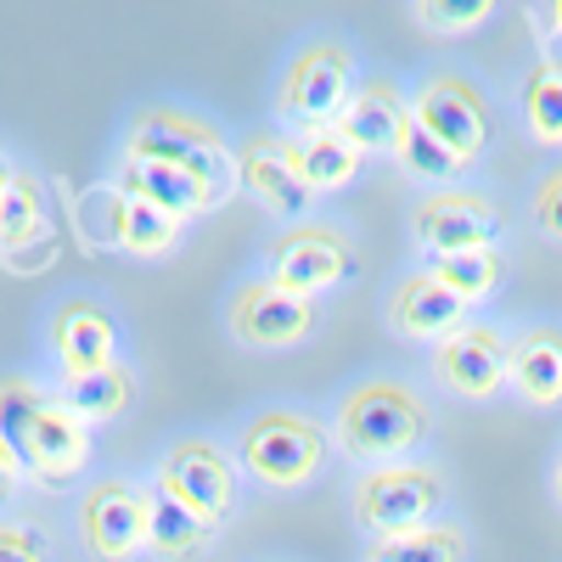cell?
I'll return each mask as SVG.
<instances>
[{
    "label": "cell",
    "mask_w": 562,
    "mask_h": 562,
    "mask_svg": "<svg viewBox=\"0 0 562 562\" xmlns=\"http://www.w3.org/2000/svg\"><path fill=\"white\" fill-rule=\"evenodd\" d=\"M434 434V405L400 378H360L338 411H333V439L360 467H389L411 461Z\"/></svg>",
    "instance_id": "1"
},
{
    "label": "cell",
    "mask_w": 562,
    "mask_h": 562,
    "mask_svg": "<svg viewBox=\"0 0 562 562\" xmlns=\"http://www.w3.org/2000/svg\"><path fill=\"white\" fill-rule=\"evenodd\" d=\"M124 158L130 164H164L203 186L209 209H220L237 192V153L220 140V130L186 108H140L124 130Z\"/></svg>",
    "instance_id": "2"
},
{
    "label": "cell",
    "mask_w": 562,
    "mask_h": 562,
    "mask_svg": "<svg viewBox=\"0 0 562 562\" xmlns=\"http://www.w3.org/2000/svg\"><path fill=\"white\" fill-rule=\"evenodd\" d=\"M326 445H333V434H326L321 416L293 411V405H270L243 422L237 467L265 490H304L326 467Z\"/></svg>",
    "instance_id": "3"
},
{
    "label": "cell",
    "mask_w": 562,
    "mask_h": 562,
    "mask_svg": "<svg viewBox=\"0 0 562 562\" xmlns=\"http://www.w3.org/2000/svg\"><path fill=\"white\" fill-rule=\"evenodd\" d=\"M445 506V473L434 461H389V467H366L355 479L349 512L366 529V540H389V535H411L422 524H434V512Z\"/></svg>",
    "instance_id": "4"
},
{
    "label": "cell",
    "mask_w": 562,
    "mask_h": 562,
    "mask_svg": "<svg viewBox=\"0 0 562 562\" xmlns=\"http://www.w3.org/2000/svg\"><path fill=\"white\" fill-rule=\"evenodd\" d=\"M164 495H175L192 518H203L209 529H225L237 518V456L209 434H186L164 450L158 479Z\"/></svg>",
    "instance_id": "5"
},
{
    "label": "cell",
    "mask_w": 562,
    "mask_h": 562,
    "mask_svg": "<svg viewBox=\"0 0 562 562\" xmlns=\"http://www.w3.org/2000/svg\"><path fill=\"white\" fill-rule=\"evenodd\" d=\"M355 90V52L344 40L321 34L310 45H299L293 63L281 68V85H276V113L288 119L293 130H310V124H333Z\"/></svg>",
    "instance_id": "6"
},
{
    "label": "cell",
    "mask_w": 562,
    "mask_h": 562,
    "mask_svg": "<svg viewBox=\"0 0 562 562\" xmlns=\"http://www.w3.org/2000/svg\"><path fill=\"white\" fill-rule=\"evenodd\" d=\"M315 326H321L315 299H299L288 288H276L270 276L243 281V288L225 299V333L237 338L243 349H254V355L299 349V344L315 338Z\"/></svg>",
    "instance_id": "7"
},
{
    "label": "cell",
    "mask_w": 562,
    "mask_h": 562,
    "mask_svg": "<svg viewBox=\"0 0 562 562\" xmlns=\"http://www.w3.org/2000/svg\"><path fill=\"white\" fill-rule=\"evenodd\" d=\"M416 124L428 130L434 140H445V147L467 164H479L490 153V135H495V119H490V97L456 68H439L434 79H422L416 102H411Z\"/></svg>",
    "instance_id": "8"
},
{
    "label": "cell",
    "mask_w": 562,
    "mask_h": 562,
    "mask_svg": "<svg viewBox=\"0 0 562 562\" xmlns=\"http://www.w3.org/2000/svg\"><path fill=\"white\" fill-rule=\"evenodd\" d=\"M506 231V214L490 192H473V186H445V192H428L411 209V237L428 259L445 254H467V248H495Z\"/></svg>",
    "instance_id": "9"
},
{
    "label": "cell",
    "mask_w": 562,
    "mask_h": 562,
    "mask_svg": "<svg viewBox=\"0 0 562 562\" xmlns=\"http://www.w3.org/2000/svg\"><path fill=\"white\" fill-rule=\"evenodd\" d=\"M355 270V248L338 225H315V220H299L288 225L281 237L270 243V281L276 288H288L299 299H321V293H333L344 288Z\"/></svg>",
    "instance_id": "10"
},
{
    "label": "cell",
    "mask_w": 562,
    "mask_h": 562,
    "mask_svg": "<svg viewBox=\"0 0 562 562\" xmlns=\"http://www.w3.org/2000/svg\"><path fill=\"white\" fill-rule=\"evenodd\" d=\"M147 495L135 479H97L79 495V540L97 562H135L147 551Z\"/></svg>",
    "instance_id": "11"
},
{
    "label": "cell",
    "mask_w": 562,
    "mask_h": 562,
    "mask_svg": "<svg viewBox=\"0 0 562 562\" xmlns=\"http://www.w3.org/2000/svg\"><path fill=\"white\" fill-rule=\"evenodd\" d=\"M434 383L456 400H495L506 389V333L490 321H467L434 344Z\"/></svg>",
    "instance_id": "12"
},
{
    "label": "cell",
    "mask_w": 562,
    "mask_h": 562,
    "mask_svg": "<svg viewBox=\"0 0 562 562\" xmlns=\"http://www.w3.org/2000/svg\"><path fill=\"white\" fill-rule=\"evenodd\" d=\"M23 479L40 484V490H68L85 467H90V428L52 394L45 411L34 416V428L23 439Z\"/></svg>",
    "instance_id": "13"
},
{
    "label": "cell",
    "mask_w": 562,
    "mask_h": 562,
    "mask_svg": "<svg viewBox=\"0 0 562 562\" xmlns=\"http://www.w3.org/2000/svg\"><path fill=\"white\" fill-rule=\"evenodd\" d=\"M52 355L63 378H90L119 360V326L97 299H68L52 315Z\"/></svg>",
    "instance_id": "14"
},
{
    "label": "cell",
    "mask_w": 562,
    "mask_h": 562,
    "mask_svg": "<svg viewBox=\"0 0 562 562\" xmlns=\"http://www.w3.org/2000/svg\"><path fill=\"white\" fill-rule=\"evenodd\" d=\"M389 326L411 344H439L456 326H467V304L445 288L434 270H405L389 293Z\"/></svg>",
    "instance_id": "15"
},
{
    "label": "cell",
    "mask_w": 562,
    "mask_h": 562,
    "mask_svg": "<svg viewBox=\"0 0 562 562\" xmlns=\"http://www.w3.org/2000/svg\"><path fill=\"white\" fill-rule=\"evenodd\" d=\"M237 186L265 209V214H281V220H299L310 214V186L293 175L288 164V147H281V135H248L237 147Z\"/></svg>",
    "instance_id": "16"
},
{
    "label": "cell",
    "mask_w": 562,
    "mask_h": 562,
    "mask_svg": "<svg viewBox=\"0 0 562 562\" xmlns=\"http://www.w3.org/2000/svg\"><path fill=\"white\" fill-rule=\"evenodd\" d=\"M506 383L540 411L562 405V326L535 321L518 338H506Z\"/></svg>",
    "instance_id": "17"
},
{
    "label": "cell",
    "mask_w": 562,
    "mask_h": 562,
    "mask_svg": "<svg viewBox=\"0 0 562 562\" xmlns=\"http://www.w3.org/2000/svg\"><path fill=\"white\" fill-rule=\"evenodd\" d=\"M52 214H45V186L18 169L7 198H0V248H7V265L18 270H40L45 254H52Z\"/></svg>",
    "instance_id": "18"
},
{
    "label": "cell",
    "mask_w": 562,
    "mask_h": 562,
    "mask_svg": "<svg viewBox=\"0 0 562 562\" xmlns=\"http://www.w3.org/2000/svg\"><path fill=\"white\" fill-rule=\"evenodd\" d=\"M102 203V243L108 248H124L130 259H164L175 243H180V220H169V214H158L153 203H135V198H124L119 186H97L90 192Z\"/></svg>",
    "instance_id": "19"
},
{
    "label": "cell",
    "mask_w": 562,
    "mask_h": 562,
    "mask_svg": "<svg viewBox=\"0 0 562 562\" xmlns=\"http://www.w3.org/2000/svg\"><path fill=\"white\" fill-rule=\"evenodd\" d=\"M405 113H411V102L400 97L394 79H355V90H349L344 113L333 119V130L366 158V153H389L394 147V130H400Z\"/></svg>",
    "instance_id": "20"
},
{
    "label": "cell",
    "mask_w": 562,
    "mask_h": 562,
    "mask_svg": "<svg viewBox=\"0 0 562 562\" xmlns=\"http://www.w3.org/2000/svg\"><path fill=\"white\" fill-rule=\"evenodd\" d=\"M281 147H288L293 175L310 186V198H321V192H344V186L360 175V153L349 147V140H344L333 124L288 130V135H281Z\"/></svg>",
    "instance_id": "21"
},
{
    "label": "cell",
    "mask_w": 562,
    "mask_h": 562,
    "mask_svg": "<svg viewBox=\"0 0 562 562\" xmlns=\"http://www.w3.org/2000/svg\"><path fill=\"white\" fill-rule=\"evenodd\" d=\"M119 192L124 198H135V203H153L158 214H169V220H198V214H209V198H203V186L192 180V175H180V169H164V164H119Z\"/></svg>",
    "instance_id": "22"
},
{
    "label": "cell",
    "mask_w": 562,
    "mask_h": 562,
    "mask_svg": "<svg viewBox=\"0 0 562 562\" xmlns=\"http://www.w3.org/2000/svg\"><path fill=\"white\" fill-rule=\"evenodd\" d=\"M57 400L85 422V428H108L135 405V371L124 360H113L108 371H90V378H63Z\"/></svg>",
    "instance_id": "23"
},
{
    "label": "cell",
    "mask_w": 562,
    "mask_h": 562,
    "mask_svg": "<svg viewBox=\"0 0 562 562\" xmlns=\"http://www.w3.org/2000/svg\"><path fill=\"white\" fill-rule=\"evenodd\" d=\"M209 540H214V529L153 484V495H147V551L158 562H198L209 551Z\"/></svg>",
    "instance_id": "24"
},
{
    "label": "cell",
    "mask_w": 562,
    "mask_h": 562,
    "mask_svg": "<svg viewBox=\"0 0 562 562\" xmlns=\"http://www.w3.org/2000/svg\"><path fill=\"white\" fill-rule=\"evenodd\" d=\"M473 540L461 524H422L411 535H389V540H366V562H467Z\"/></svg>",
    "instance_id": "25"
},
{
    "label": "cell",
    "mask_w": 562,
    "mask_h": 562,
    "mask_svg": "<svg viewBox=\"0 0 562 562\" xmlns=\"http://www.w3.org/2000/svg\"><path fill=\"white\" fill-rule=\"evenodd\" d=\"M389 158L400 164V175H411V180H422V186H445V180H456V175H461V158L445 147V140H434L428 130H422V124H416V113H405V119H400Z\"/></svg>",
    "instance_id": "26"
},
{
    "label": "cell",
    "mask_w": 562,
    "mask_h": 562,
    "mask_svg": "<svg viewBox=\"0 0 562 562\" xmlns=\"http://www.w3.org/2000/svg\"><path fill=\"white\" fill-rule=\"evenodd\" d=\"M45 400H52V394H45L29 371H0V450H7L12 461L23 456V439L34 428V416L45 411Z\"/></svg>",
    "instance_id": "27"
},
{
    "label": "cell",
    "mask_w": 562,
    "mask_h": 562,
    "mask_svg": "<svg viewBox=\"0 0 562 562\" xmlns=\"http://www.w3.org/2000/svg\"><path fill=\"white\" fill-rule=\"evenodd\" d=\"M524 124L540 147H562V63L540 57L524 79Z\"/></svg>",
    "instance_id": "28"
},
{
    "label": "cell",
    "mask_w": 562,
    "mask_h": 562,
    "mask_svg": "<svg viewBox=\"0 0 562 562\" xmlns=\"http://www.w3.org/2000/svg\"><path fill=\"white\" fill-rule=\"evenodd\" d=\"M445 288L473 310V304H484L495 288H501V248H467V254H445V259H434L428 265Z\"/></svg>",
    "instance_id": "29"
},
{
    "label": "cell",
    "mask_w": 562,
    "mask_h": 562,
    "mask_svg": "<svg viewBox=\"0 0 562 562\" xmlns=\"http://www.w3.org/2000/svg\"><path fill=\"white\" fill-rule=\"evenodd\" d=\"M422 34H434V40H461V34H473L495 18L490 0H416V7L405 12Z\"/></svg>",
    "instance_id": "30"
},
{
    "label": "cell",
    "mask_w": 562,
    "mask_h": 562,
    "mask_svg": "<svg viewBox=\"0 0 562 562\" xmlns=\"http://www.w3.org/2000/svg\"><path fill=\"white\" fill-rule=\"evenodd\" d=\"M535 225H540L546 243H562V164L546 169L540 186H535Z\"/></svg>",
    "instance_id": "31"
},
{
    "label": "cell",
    "mask_w": 562,
    "mask_h": 562,
    "mask_svg": "<svg viewBox=\"0 0 562 562\" xmlns=\"http://www.w3.org/2000/svg\"><path fill=\"white\" fill-rule=\"evenodd\" d=\"M0 562H45V546L23 524H0Z\"/></svg>",
    "instance_id": "32"
},
{
    "label": "cell",
    "mask_w": 562,
    "mask_h": 562,
    "mask_svg": "<svg viewBox=\"0 0 562 562\" xmlns=\"http://www.w3.org/2000/svg\"><path fill=\"white\" fill-rule=\"evenodd\" d=\"M29 479H23V467L7 456V450H0V512H7L12 501H18V490H23Z\"/></svg>",
    "instance_id": "33"
},
{
    "label": "cell",
    "mask_w": 562,
    "mask_h": 562,
    "mask_svg": "<svg viewBox=\"0 0 562 562\" xmlns=\"http://www.w3.org/2000/svg\"><path fill=\"white\" fill-rule=\"evenodd\" d=\"M529 18H535V23H546V29H551V40H562V0H551V7H535Z\"/></svg>",
    "instance_id": "34"
},
{
    "label": "cell",
    "mask_w": 562,
    "mask_h": 562,
    "mask_svg": "<svg viewBox=\"0 0 562 562\" xmlns=\"http://www.w3.org/2000/svg\"><path fill=\"white\" fill-rule=\"evenodd\" d=\"M12 175H18V169L7 164V153H0V198H7V186H12Z\"/></svg>",
    "instance_id": "35"
},
{
    "label": "cell",
    "mask_w": 562,
    "mask_h": 562,
    "mask_svg": "<svg viewBox=\"0 0 562 562\" xmlns=\"http://www.w3.org/2000/svg\"><path fill=\"white\" fill-rule=\"evenodd\" d=\"M551 490H557V506H562V461H557V473H551Z\"/></svg>",
    "instance_id": "36"
}]
</instances>
